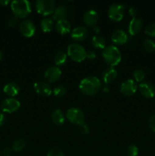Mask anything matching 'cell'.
Returning <instances> with one entry per match:
<instances>
[{"label":"cell","mask_w":155,"mask_h":156,"mask_svg":"<svg viewBox=\"0 0 155 156\" xmlns=\"http://www.w3.org/2000/svg\"><path fill=\"white\" fill-rule=\"evenodd\" d=\"M144 48L147 52H153L155 50V42L150 39H145L144 41Z\"/></svg>","instance_id":"obj_28"},{"label":"cell","mask_w":155,"mask_h":156,"mask_svg":"<svg viewBox=\"0 0 155 156\" xmlns=\"http://www.w3.org/2000/svg\"><path fill=\"white\" fill-rule=\"evenodd\" d=\"M36 10L43 16L53 14L56 9V3L53 0H37L35 2Z\"/></svg>","instance_id":"obj_5"},{"label":"cell","mask_w":155,"mask_h":156,"mask_svg":"<svg viewBox=\"0 0 155 156\" xmlns=\"http://www.w3.org/2000/svg\"><path fill=\"white\" fill-rule=\"evenodd\" d=\"M21 107V103L18 100L14 98H6L2 102L1 108L4 112L11 113L15 112L18 111Z\"/></svg>","instance_id":"obj_8"},{"label":"cell","mask_w":155,"mask_h":156,"mask_svg":"<svg viewBox=\"0 0 155 156\" xmlns=\"http://www.w3.org/2000/svg\"><path fill=\"white\" fill-rule=\"evenodd\" d=\"M93 47L97 49H104L106 47V40L100 35H95L91 40Z\"/></svg>","instance_id":"obj_24"},{"label":"cell","mask_w":155,"mask_h":156,"mask_svg":"<svg viewBox=\"0 0 155 156\" xmlns=\"http://www.w3.org/2000/svg\"><path fill=\"white\" fill-rule=\"evenodd\" d=\"M102 56L105 62L111 67L118 65L122 59V55L119 50L114 45L106 46L102 51Z\"/></svg>","instance_id":"obj_2"},{"label":"cell","mask_w":155,"mask_h":156,"mask_svg":"<svg viewBox=\"0 0 155 156\" xmlns=\"http://www.w3.org/2000/svg\"><path fill=\"white\" fill-rule=\"evenodd\" d=\"M148 124L150 129L155 132V115L151 116V117L149 118Z\"/></svg>","instance_id":"obj_35"},{"label":"cell","mask_w":155,"mask_h":156,"mask_svg":"<svg viewBox=\"0 0 155 156\" xmlns=\"http://www.w3.org/2000/svg\"><path fill=\"white\" fill-rule=\"evenodd\" d=\"M67 16H68V9L64 5H59L57 7H56L53 14V20H56V21L65 19Z\"/></svg>","instance_id":"obj_21"},{"label":"cell","mask_w":155,"mask_h":156,"mask_svg":"<svg viewBox=\"0 0 155 156\" xmlns=\"http://www.w3.org/2000/svg\"><path fill=\"white\" fill-rule=\"evenodd\" d=\"M138 148L135 145H130L127 148V153L129 156H138Z\"/></svg>","instance_id":"obj_30"},{"label":"cell","mask_w":155,"mask_h":156,"mask_svg":"<svg viewBox=\"0 0 155 156\" xmlns=\"http://www.w3.org/2000/svg\"><path fill=\"white\" fill-rule=\"evenodd\" d=\"M68 55L62 51H59L54 56V62L57 66H62L67 62Z\"/></svg>","instance_id":"obj_25"},{"label":"cell","mask_w":155,"mask_h":156,"mask_svg":"<svg viewBox=\"0 0 155 156\" xmlns=\"http://www.w3.org/2000/svg\"><path fill=\"white\" fill-rule=\"evenodd\" d=\"M33 88L37 94L43 97H48L53 92L51 86L44 81H37L35 82L33 84Z\"/></svg>","instance_id":"obj_13"},{"label":"cell","mask_w":155,"mask_h":156,"mask_svg":"<svg viewBox=\"0 0 155 156\" xmlns=\"http://www.w3.org/2000/svg\"><path fill=\"white\" fill-rule=\"evenodd\" d=\"M47 156H65L64 152L59 148H53L49 151Z\"/></svg>","instance_id":"obj_31"},{"label":"cell","mask_w":155,"mask_h":156,"mask_svg":"<svg viewBox=\"0 0 155 156\" xmlns=\"http://www.w3.org/2000/svg\"><path fill=\"white\" fill-rule=\"evenodd\" d=\"M138 85L133 79H127L122 83L120 91L124 95L132 96L136 92Z\"/></svg>","instance_id":"obj_12"},{"label":"cell","mask_w":155,"mask_h":156,"mask_svg":"<svg viewBox=\"0 0 155 156\" xmlns=\"http://www.w3.org/2000/svg\"><path fill=\"white\" fill-rule=\"evenodd\" d=\"M101 76L105 84H109L116 79L117 71L113 67H109L103 72Z\"/></svg>","instance_id":"obj_19"},{"label":"cell","mask_w":155,"mask_h":156,"mask_svg":"<svg viewBox=\"0 0 155 156\" xmlns=\"http://www.w3.org/2000/svg\"><path fill=\"white\" fill-rule=\"evenodd\" d=\"M55 27L59 34L64 35L67 34L71 31V26L69 21H67L66 19H62L56 21L55 24Z\"/></svg>","instance_id":"obj_18"},{"label":"cell","mask_w":155,"mask_h":156,"mask_svg":"<svg viewBox=\"0 0 155 156\" xmlns=\"http://www.w3.org/2000/svg\"><path fill=\"white\" fill-rule=\"evenodd\" d=\"M83 21L88 26H95L98 21V14L94 9L88 10L83 16Z\"/></svg>","instance_id":"obj_16"},{"label":"cell","mask_w":155,"mask_h":156,"mask_svg":"<svg viewBox=\"0 0 155 156\" xmlns=\"http://www.w3.org/2000/svg\"><path fill=\"white\" fill-rule=\"evenodd\" d=\"M139 91L145 98H153L155 95V88L148 82H142L139 85Z\"/></svg>","instance_id":"obj_15"},{"label":"cell","mask_w":155,"mask_h":156,"mask_svg":"<svg viewBox=\"0 0 155 156\" xmlns=\"http://www.w3.org/2000/svg\"><path fill=\"white\" fill-rule=\"evenodd\" d=\"M65 117L67 120L73 124L80 125L84 122V112L78 108H71L67 110Z\"/></svg>","instance_id":"obj_6"},{"label":"cell","mask_w":155,"mask_h":156,"mask_svg":"<svg viewBox=\"0 0 155 156\" xmlns=\"http://www.w3.org/2000/svg\"><path fill=\"white\" fill-rule=\"evenodd\" d=\"M79 126V130H80L81 133L83 134V135H87V134L89 133L90 132V127L87 123H85L84 122L82 123L81 124L78 125Z\"/></svg>","instance_id":"obj_33"},{"label":"cell","mask_w":155,"mask_h":156,"mask_svg":"<svg viewBox=\"0 0 155 156\" xmlns=\"http://www.w3.org/2000/svg\"><path fill=\"white\" fill-rule=\"evenodd\" d=\"M142 21L139 18H137V17L132 18L129 24V34L134 36V35H136L137 34L139 33L140 30L142 28Z\"/></svg>","instance_id":"obj_17"},{"label":"cell","mask_w":155,"mask_h":156,"mask_svg":"<svg viewBox=\"0 0 155 156\" xmlns=\"http://www.w3.org/2000/svg\"><path fill=\"white\" fill-rule=\"evenodd\" d=\"M89 30L84 26H78L74 27L71 33V37L74 41L80 42L86 40L89 36Z\"/></svg>","instance_id":"obj_11"},{"label":"cell","mask_w":155,"mask_h":156,"mask_svg":"<svg viewBox=\"0 0 155 156\" xmlns=\"http://www.w3.org/2000/svg\"><path fill=\"white\" fill-rule=\"evenodd\" d=\"M125 7L119 3L112 4L108 9V16L112 21H119L124 17Z\"/></svg>","instance_id":"obj_7"},{"label":"cell","mask_w":155,"mask_h":156,"mask_svg":"<svg viewBox=\"0 0 155 156\" xmlns=\"http://www.w3.org/2000/svg\"><path fill=\"white\" fill-rule=\"evenodd\" d=\"M20 86L15 82H9L3 88V91L9 97H15L20 92Z\"/></svg>","instance_id":"obj_20"},{"label":"cell","mask_w":155,"mask_h":156,"mask_svg":"<svg viewBox=\"0 0 155 156\" xmlns=\"http://www.w3.org/2000/svg\"><path fill=\"white\" fill-rule=\"evenodd\" d=\"M62 76V71L58 66H50L44 73V77L46 80L50 83H54L60 79Z\"/></svg>","instance_id":"obj_10"},{"label":"cell","mask_w":155,"mask_h":156,"mask_svg":"<svg viewBox=\"0 0 155 156\" xmlns=\"http://www.w3.org/2000/svg\"><path fill=\"white\" fill-rule=\"evenodd\" d=\"M11 151H12V149H11L10 148L5 147V148H4V149H2V153L4 154L5 155H9V154H10Z\"/></svg>","instance_id":"obj_39"},{"label":"cell","mask_w":155,"mask_h":156,"mask_svg":"<svg viewBox=\"0 0 155 156\" xmlns=\"http://www.w3.org/2000/svg\"><path fill=\"white\" fill-rule=\"evenodd\" d=\"M2 59V53L1 50H0V61H1Z\"/></svg>","instance_id":"obj_42"},{"label":"cell","mask_w":155,"mask_h":156,"mask_svg":"<svg viewBox=\"0 0 155 156\" xmlns=\"http://www.w3.org/2000/svg\"><path fill=\"white\" fill-rule=\"evenodd\" d=\"M67 55L74 62H81L87 58V51L84 47L81 44L73 43L68 45Z\"/></svg>","instance_id":"obj_4"},{"label":"cell","mask_w":155,"mask_h":156,"mask_svg":"<svg viewBox=\"0 0 155 156\" xmlns=\"http://www.w3.org/2000/svg\"><path fill=\"white\" fill-rule=\"evenodd\" d=\"M9 2H10V1H9V0H0V5H2V6L7 5Z\"/></svg>","instance_id":"obj_40"},{"label":"cell","mask_w":155,"mask_h":156,"mask_svg":"<svg viewBox=\"0 0 155 156\" xmlns=\"http://www.w3.org/2000/svg\"><path fill=\"white\" fill-rule=\"evenodd\" d=\"M133 77L135 79L136 82H141L144 80V77H145V73L141 69H137L134 71L133 73Z\"/></svg>","instance_id":"obj_27"},{"label":"cell","mask_w":155,"mask_h":156,"mask_svg":"<svg viewBox=\"0 0 155 156\" xmlns=\"http://www.w3.org/2000/svg\"><path fill=\"white\" fill-rule=\"evenodd\" d=\"M103 90L104 92H108V91H109V88H108L107 87H103Z\"/></svg>","instance_id":"obj_41"},{"label":"cell","mask_w":155,"mask_h":156,"mask_svg":"<svg viewBox=\"0 0 155 156\" xmlns=\"http://www.w3.org/2000/svg\"><path fill=\"white\" fill-rule=\"evenodd\" d=\"M18 17H16L15 15L11 16L9 18V20H8V24H9V25L11 26V27H15V26H16L18 22Z\"/></svg>","instance_id":"obj_34"},{"label":"cell","mask_w":155,"mask_h":156,"mask_svg":"<svg viewBox=\"0 0 155 156\" xmlns=\"http://www.w3.org/2000/svg\"><path fill=\"white\" fill-rule=\"evenodd\" d=\"M129 15H130L131 16H132L133 18H135V15H137V12H138V11H137V9H135V8H131V9L129 10Z\"/></svg>","instance_id":"obj_37"},{"label":"cell","mask_w":155,"mask_h":156,"mask_svg":"<svg viewBox=\"0 0 155 156\" xmlns=\"http://www.w3.org/2000/svg\"><path fill=\"white\" fill-rule=\"evenodd\" d=\"M4 156H9V155H4Z\"/></svg>","instance_id":"obj_43"},{"label":"cell","mask_w":155,"mask_h":156,"mask_svg":"<svg viewBox=\"0 0 155 156\" xmlns=\"http://www.w3.org/2000/svg\"><path fill=\"white\" fill-rule=\"evenodd\" d=\"M53 93L56 97H62L66 94V88L63 85H58L53 88Z\"/></svg>","instance_id":"obj_29"},{"label":"cell","mask_w":155,"mask_h":156,"mask_svg":"<svg viewBox=\"0 0 155 156\" xmlns=\"http://www.w3.org/2000/svg\"><path fill=\"white\" fill-rule=\"evenodd\" d=\"M111 40L115 44L123 45L128 41V35L122 29H117L115 31L112 32L111 35Z\"/></svg>","instance_id":"obj_14"},{"label":"cell","mask_w":155,"mask_h":156,"mask_svg":"<svg viewBox=\"0 0 155 156\" xmlns=\"http://www.w3.org/2000/svg\"><path fill=\"white\" fill-rule=\"evenodd\" d=\"M54 27V21L52 18H45L40 21V27L43 32H50Z\"/></svg>","instance_id":"obj_23"},{"label":"cell","mask_w":155,"mask_h":156,"mask_svg":"<svg viewBox=\"0 0 155 156\" xmlns=\"http://www.w3.org/2000/svg\"><path fill=\"white\" fill-rule=\"evenodd\" d=\"M5 121V117L4 114L0 112V126H2Z\"/></svg>","instance_id":"obj_38"},{"label":"cell","mask_w":155,"mask_h":156,"mask_svg":"<svg viewBox=\"0 0 155 156\" xmlns=\"http://www.w3.org/2000/svg\"><path fill=\"white\" fill-rule=\"evenodd\" d=\"M87 58L90 60H93L96 58V53L94 50H89L87 51Z\"/></svg>","instance_id":"obj_36"},{"label":"cell","mask_w":155,"mask_h":156,"mask_svg":"<svg viewBox=\"0 0 155 156\" xmlns=\"http://www.w3.org/2000/svg\"><path fill=\"white\" fill-rule=\"evenodd\" d=\"M51 120L54 124L60 126L63 124L65 122V114L62 112V110L56 109L52 112Z\"/></svg>","instance_id":"obj_22"},{"label":"cell","mask_w":155,"mask_h":156,"mask_svg":"<svg viewBox=\"0 0 155 156\" xmlns=\"http://www.w3.org/2000/svg\"><path fill=\"white\" fill-rule=\"evenodd\" d=\"M101 88V82L96 76H88L81 81L79 89L85 95H94Z\"/></svg>","instance_id":"obj_1"},{"label":"cell","mask_w":155,"mask_h":156,"mask_svg":"<svg viewBox=\"0 0 155 156\" xmlns=\"http://www.w3.org/2000/svg\"><path fill=\"white\" fill-rule=\"evenodd\" d=\"M145 34L150 37H155V23L149 24L146 27Z\"/></svg>","instance_id":"obj_32"},{"label":"cell","mask_w":155,"mask_h":156,"mask_svg":"<svg viewBox=\"0 0 155 156\" xmlns=\"http://www.w3.org/2000/svg\"><path fill=\"white\" fill-rule=\"evenodd\" d=\"M11 9L14 15L21 18H26L32 11L30 2L27 0H15L12 2Z\"/></svg>","instance_id":"obj_3"},{"label":"cell","mask_w":155,"mask_h":156,"mask_svg":"<svg viewBox=\"0 0 155 156\" xmlns=\"http://www.w3.org/2000/svg\"><path fill=\"white\" fill-rule=\"evenodd\" d=\"M19 29L21 33L26 37H31L36 32V27L32 21L24 19L20 23Z\"/></svg>","instance_id":"obj_9"},{"label":"cell","mask_w":155,"mask_h":156,"mask_svg":"<svg viewBox=\"0 0 155 156\" xmlns=\"http://www.w3.org/2000/svg\"><path fill=\"white\" fill-rule=\"evenodd\" d=\"M25 147V142L22 139H19L14 142L12 145V150L15 152H19L22 151Z\"/></svg>","instance_id":"obj_26"}]
</instances>
